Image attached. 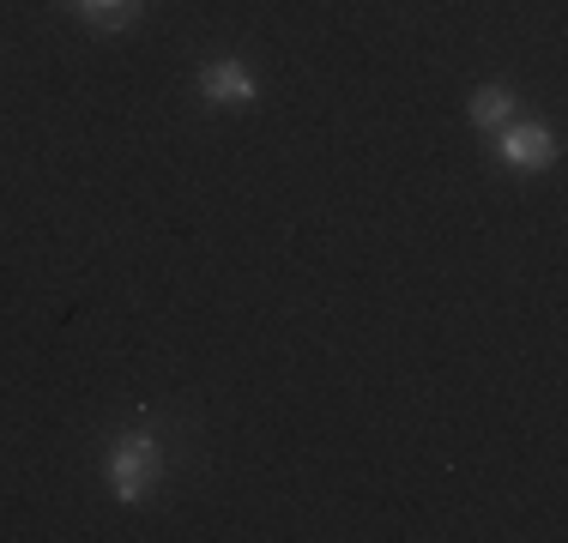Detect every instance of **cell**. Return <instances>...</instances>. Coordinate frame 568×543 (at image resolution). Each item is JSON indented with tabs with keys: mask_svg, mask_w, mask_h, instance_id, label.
I'll return each mask as SVG.
<instances>
[{
	"mask_svg": "<svg viewBox=\"0 0 568 543\" xmlns=\"http://www.w3.org/2000/svg\"><path fill=\"white\" fill-rule=\"evenodd\" d=\"M103 483H110V495L121 501V508L152 501L158 483H164V453H158V434H145V429L115 434L110 459H103Z\"/></svg>",
	"mask_w": 568,
	"mask_h": 543,
	"instance_id": "cell-1",
	"label": "cell"
},
{
	"mask_svg": "<svg viewBox=\"0 0 568 543\" xmlns=\"http://www.w3.org/2000/svg\"><path fill=\"white\" fill-rule=\"evenodd\" d=\"M557 133L545 127V121H503V127H496V157L508 163V170H550V163H557Z\"/></svg>",
	"mask_w": 568,
	"mask_h": 543,
	"instance_id": "cell-2",
	"label": "cell"
},
{
	"mask_svg": "<svg viewBox=\"0 0 568 543\" xmlns=\"http://www.w3.org/2000/svg\"><path fill=\"white\" fill-rule=\"evenodd\" d=\"M200 98L212 109H248L261 98V85H254V73L242 61H206L200 66Z\"/></svg>",
	"mask_w": 568,
	"mask_h": 543,
	"instance_id": "cell-3",
	"label": "cell"
},
{
	"mask_svg": "<svg viewBox=\"0 0 568 543\" xmlns=\"http://www.w3.org/2000/svg\"><path fill=\"white\" fill-rule=\"evenodd\" d=\"M514 109H520V98H514V85H478L471 91V103H466V115H471V127L478 133H496L503 121H514Z\"/></svg>",
	"mask_w": 568,
	"mask_h": 543,
	"instance_id": "cell-4",
	"label": "cell"
},
{
	"mask_svg": "<svg viewBox=\"0 0 568 543\" xmlns=\"http://www.w3.org/2000/svg\"><path fill=\"white\" fill-rule=\"evenodd\" d=\"M91 31H128L133 19L145 12V0H67Z\"/></svg>",
	"mask_w": 568,
	"mask_h": 543,
	"instance_id": "cell-5",
	"label": "cell"
}]
</instances>
